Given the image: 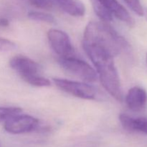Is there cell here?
<instances>
[{"label": "cell", "mask_w": 147, "mask_h": 147, "mask_svg": "<svg viewBox=\"0 0 147 147\" xmlns=\"http://www.w3.org/2000/svg\"><path fill=\"white\" fill-rule=\"evenodd\" d=\"M146 65H147V54H146Z\"/></svg>", "instance_id": "44dd1931"}, {"label": "cell", "mask_w": 147, "mask_h": 147, "mask_svg": "<svg viewBox=\"0 0 147 147\" xmlns=\"http://www.w3.org/2000/svg\"><path fill=\"white\" fill-rule=\"evenodd\" d=\"M9 20L6 18H0V27H5L9 25Z\"/></svg>", "instance_id": "d6986e66"}, {"label": "cell", "mask_w": 147, "mask_h": 147, "mask_svg": "<svg viewBox=\"0 0 147 147\" xmlns=\"http://www.w3.org/2000/svg\"><path fill=\"white\" fill-rule=\"evenodd\" d=\"M129 8L137 15L142 17L144 14V9L143 8L140 0H123Z\"/></svg>", "instance_id": "2e32d148"}, {"label": "cell", "mask_w": 147, "mask_h": 147, "mask_svg": "<svg viewBox=\"0 0 147 147\" xmlns=\"http://www.w3.org/2000/svg\"><path fill=\"white\" fill-rule=\"evenodd\" d=\"M65 12L73 17H82L86 12V7L80 0H53Z\"/></svg>", "instance_id": "8fae6325"}, {"label": "cell", "mask_w": 147, "mask_h": 147, "mask_svg": "<svg viewBox=\"0 0 147 147\" xmlns=\"http://www.w3.org/2000/svg\"><path fill=\"white\" fill-rule=\"evenodd\" d=\"M92 1H93V6L95 12L102 21L108 23L113 20V16L112 15L111 13L109 12L106 9H105L101 4H100L96 1L95 0H92Z\"/></svg>", "instance_id": "7c38bea8"}, {"label": "cell", "mask_w": 147, "mask_h": 147, "mask_svg": "<svg viewBox=\"0 0 147 147\" xmlns=\"http://www.w3.org/2000/svg\"><path fill=\"white\" fill-rule=\"evenodd\" d=\"M119 121L123 129L129 131L147 134V118L132 117L126 114H121Z\"/></svg>", "instance_id": "30bf717a"}, {"label": "cell", "mask_w": 147, "mask_h": 147, "mask_svg": "<svg viewBox=\"0 0 147 147\" xmlns=\"http://www.w3.org/2000/svg\"><path fill=\"white\" fill-rule=\"evenodd\" d=\"M9 65L24 79L30 76L38 75L40 66L38 63L24 55H17L10 60Z\"/></svg>", "instance_id": "52a82bcc"}, {"label": "cell", "mask_w": 147, "mask_h": 147, "mask_svg": "<svg viewBox=\"0 0 147 147\" xmlns=\"http://www.w3.org/2000/svg\"><path fill=\"white\" fill-rule=\"evenodd\" d=\"M28 1L36 8L45 10L51 9L55 4L53 0H28Z\"/></svg>", "instance_id": "e0dca14e"}, {"label": "cell", "mask_w": 147, "mask_h": 147, "mask_svg": "<svg viewBox=\"0 0 147 147\" xmlns=\"http://www.w3.org/2000/svg\"><path fill=\"white\" fill-rule=\"evenodd\" d=\"M22 111V110L18 107H0V122L6 121Z\"/></svg>", "instance_id": "4fadbf2b"}, {"label": "cell", "mask_w": 147, "mask_h": 147, "mask_svg": "<svg viewBox=\"0 0 147 147\" xmlns=\"http://www.w3.org/2000/svg\"><path fill=\"white\" fill-rule=\"evenodd\" d=\"M83 43L101 47L113 57L120 54L128 47L126 40L104 22H90L85 29Z\"/></svg>", "instance_id": "7a4b0ae2"}, {"label": "cell", "mask_w": 147, "mask_h": 147, "mask_svg": "<svg viewBox=\"0 0 147 147\" xmlns=\"http://www.w3.org/2000/svg\"><path fill=\"white\" fill-rule=\"evenodd\" d=\"M16 48V44L8 39L0 37V51H11Z\"/></svg>", "instance_id": "ac0fdd59"}, {"label": "cell", "mask_w": 147, "mask_h": 147, "mask_svg": "<svg viewBox=\"0 0 147 147\" xmlns=\"http://www.w3.org/2000/svg\"><path fill=\"white\" fill-rule=\"evenodd\" d=\"M58 63L65 71L84 81L92 83L97 80L98 74L96 70L88 63L80 59L76 58L74 56L60 57Z\"/></svg>", "instance_id": "3957f363"}, {"label": "cell", "mask_w": 147, "mask_h": 147, "mask_svg": "<svg viewBox=\"0 0 147 147\" xmlns=\"http://www.w3.org/2000/svg\"><path fill=\"white\" fill-rule=\"evenodd\" d=\"M125 100L130 110L135 112L140 111L144 109L146 105L147 93L142 88L135 86L129 89Z\"/></svg>", "instance_id": "9c48e42d"}, {"label": "cell", "mask_w": 147, "mask_h": 147, "mask_svg": "<svg viewBox=\"0 0 147 147\" xmlns=\"http://www.w3.org/2000/svg\"><path fill=\"white\" fill-rule=\"evenodd\" d=\"M24 80L29 84L37 86V87H47V86H50V81L48 79L40 76L39 75L30 76L24 79Z\"/></svg>", "instance_id": "9a60e30c"}, {"label": "cell", "mask_w": 147, "mask_h": 147, "mask_svg": "<svg viewBox=\"0 0 147 147\" xmlns=\"http://www.w3.org/2000/svg\"><path fill=\"white\" fill-rule=\"evenodd\" d=\"M53 81L60 90L75 97L86 100H93L97 96V88L88 83L61 78H55Z\"/></svg>", "instance_id": "277c9868"}, {"label": "cell", "mask_w": 147, "mask_h": 147, "mask_svg": "<svg viewBox=\"0 0 147 147\" xmlns=\"http://www.w3.org/2000/svg\"><path fill=\"white\" fill-rule=\"evenodd\" d=\"M101 4L105 9L112 14L113 17L120 20L129 27L134 25V20L130 15L129 11L118 0H95Z\"/></svg>", "instance_id": "ba28073f"}, {"label": "cell", "mask_w": 147, "mask_h": 147, "mask_svg": "<svg viewBox=\"0 0 147 147\" xmlns=\"http://www.w3.org/2000/svg\"><path fill=\"white\" fill-rule=\"evenodd\" d=\"M83 47L96 67L97 74L105 90L116 100L121 102L123 93L113 56L98 46L83 43Z\"/></svg>", "instance_id": "6da1fadb"}, {"label": "cell", "mask_w": 147, "mask_h": 147, "mask_svg": "<svg viewBox=\"0 0 147 147\" xmlns=\"http://www.w3.org/2000/svg\"><path fill=\"white\" fill-rule=\"evenodd\" d=\"M28 17L32 20L40 21L44 22H54L55 18L53 15L42 11H30L28 13Z\"/></svg>", "instance_id": "5bb4252c"}, {"label": "cell", "mask_w": 147, "mask_h": 147, "mask_svg": "<svg viewBox=\"0 0 147 147\" xmlns=\"http://www.w3.org/2000/svg\"><path fill=\"white\" fill-rule=\"evenodd\" d=\"M47 38L53 50L60 57L73 56L74 49L67 33L60 30L51 29L47 32Z\"/></svg>", "instance_id": "8992f818"}, {"label": "cell", "mask_w": 147, "mask_h": 147, "mask_svg": "<svg viewBox=\"0 0 147 147\" xmlns=\"http://www.w3.org/2000/svg\"><path fill=\"white\" fill-rule=\"evenodd\" d=\"M144 16H145V17H146V19L147 20V9H144Z\"/></svg>", "instance_id": "ffe728a7"}, {"label": "cell", "mask_w": 147, "mask_h": 147, "mask_svg": "<svg viewBox=\"0 0 147 147\" xmlns=\"http://www.w3.org/2000/svg\"><path fill=\"white\" fill-rule=\"evenodd\" d=\"M39 125L38 119L29 115L17 114L7 120L4 129L11 134H21L33 131Z\"/></svg>", "instance_id": "5b68a950"}]
</instances>
